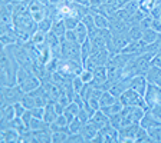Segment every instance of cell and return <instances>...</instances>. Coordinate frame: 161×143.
<instances>
[{
	"label": "cell",
	"instance_id": "obj_38",
	"mask_svg": "<svg viewBox=\"0 0 161 143\" xmlns=\"http://www.w3.org/2000/svg\"><path fill=\"white\" fill-rule=\"evenodd\" d=\"M80 22H82V23L85 24V26L88 27V30L89 29H92V27H95V20H94V14L91 13H86L85 14L84 17H82V20H80Z\"/></svg>",
	"mask_w": 161,
	"mask_h": 143
},
{
	"label": "cell",
	"instance_id": "obj_23",
	"mask_svg": "<svg viewBox=\"0 0 161 143\" xmlns=\"http://www.w3.org/2000/svg\"><path fill=\"white\" fill-rule=\"evenodd\" d=\"M117 100H118V97H115L114 94L109 92V90H104V92H102V94H101V97H99V106L101 107L109 106V105L115 103Z\"/></svg>",
	"mask_w": 161,
	"mask_h": 143
},
{
	"label": "cell",
	"instance_id": "obj_19",
	"mask_svg": "<svg viewBox=\"0 0 161 143\" xmlns=\"http://www.w3.org/2000/svg\"><path fill=\"white\" fill-rule=\"evenodd\" d=\"M58 116H59V115H58L56 107H55V102L53 100H49L47 105L45 106V117L43 119L46 120L47 123H53Z\"/></svg>",
	"mask_w": 161,
	"mask_h": 143
},
{
	"label": "cell",
	"instance_id": "obj_46",
	"mask_svg": "<svg viewBox=\"0 0 161 143\" xmlns=\"http://www.w3.org/2000/svg\"><path fill=\"white\" fill-rule=\"evenodd\" d=\"M151 64H154V66L161 67V52H158V53L155 54L154 57H153V62H151Z\"/></svg>",
	"mask_w": 161,
	"mask_h": 143
},
{
	"label": "cell",
	"instance_id": "obj_35",
	"mask_svg": "<svg viewBox=\"0 0 161 143\" xmlns=\"http://www.w3.org/2000/svg\"><path fill=\"white\" fill-rule=\"evenodd\" d=\"M84 126V122L79 119V117H75L72 122L69 123V132L70 133H79L80 132V127Z\"/></svg>",
	"mask_w": 161,
	"mask_h": 143
},
{
	"label": "cell",
	"instance_id": "obj_5",
	"mask_svg": "<svg viewBox=\"0 0 161 143\" xmlns=\"http://www.w3.org/2000/svg\"><path fill=\"white\" fill-rule=\"evenodd\" d=\"M119 100L122 102L124 106H138V107H144V109H148L147 102H145L144 96L138 92H135L134 89H128L125 90L124 93L119 96Z\"/></svg>",
	"mask_w": 161,
	"mask_h": 143
},
{
	"label": "cell",
	"instance_id": "obj_16",
	"mask_svg": "<svg viewBox=\"0 0 161 143\" xmlns=\"http://www.w3.org/2000/svg\"><path fill=\"white\" fill-rule=\"evenodd\" d=\"M101 132H102V135H104V139H105V142L107 143L119 142V130H118L117 127L108 125V126L104 127Z\"/></svg>",
	"mask_w": 161,
	"mask_h": 143
},
{
	"label": "cell",
	"instance_id": "obj_41",
	"mask_svg": "<svg viewBox=\"0 0 161 143\" xmlns=\"http://www.w3.org/2000/svg\"><path fill=\"white\" fill-rule=\"evenodd\" d=\"M82 143V142H85V139H84V136L80 133H70L69 135V137H68V142L66 143Z\"/></svg>",
	"mask_w": 161,
	"mask_h": 143
},
{
	"label": "cell",
	"instance_id": "obj_29",
	"mask_svg": "<svg viewBox=\"0 0 161 143\" xmlns=\"http://www.w3.org/2000/svg\"><path fill=\"white\" fill-rule=\"evenodd\" d=\"M142 27L140 26V24H135V26H131V29L128 30V37H130V40L132 42V40H141L142 39Z\"/></svg>",
	"mask_w": 161,
	"mask_h": 143
},
{
	"label": "cell",
	"instance_id": "obj_15",
	"mask_svg": "<svg viewBox=\"0 0 161 143\" xmlns=\"http://www.w3.org/2000/svg\"><path fill=\"white\" fill-rule=\"evenodd\" d=\"M79 133L84 136L85 142H92V140L95 139V136L99 133V130H98L94 125L91 123V122H86V123H84V126L80 127Z\"/></svg>",
	"mask_w": 161,
	"mask_h": 143
},
{
	"label": "cell",
	"instance_id": "obj_21",
	"mask_svg": "<svg viewBox=\"0 0 161 143\" xmlns=\"http://www.w3.org/2000/svg\"><path fill=\"white\" fill-rule=\"evenodd\" d=\"M79 110H80V106L76 103V102H74V100H72V102H70V103L66 107H65L64 115L68 117V120H69V123L75 119V117L78 116V113H79Z\"/></svg>",
	"mask_w": 161,
	"mask_h": 143
},
{
	"label": "cell",
	"instance_id": "obj_13",
	"mask_svg": "<svg viewBox=\"0 0 161 143\" xmlns=\"http://www.w3.org/2000/svg\"><path fill=\"white\" fill-rule=\"evenodd\" d=\"M19 139H20V133L16 129H12V127H4V129H2L0 140L3 143H19Z\"/></svg>",
	"mask_w": 161,
	"mask_h": 143
},
{
	"label": "cell",
	"instance_id": "obj_43",
	"mask_svg": "<svg viewBox=\"0 0 161 143\" xmlns=\"http://www.w3.org/2000/svg\"><path fill=\"white\" fill-rule=\"evenodd\" d=\"M64 37L68 42H78V36H76V32H75V30H66V33H65Z\"/></svg>",
	"mask_w": 161,
	"mask_h": 143
},
{
	"label": "cell",
	"instance_id": "obj_40",
	"mask_svg": "<svg viewBox=\"0 0 161 143\" xmlns=\"http://www.w3.org/2000/svg\"><path fill=\"white\" fill-rule=\"evenodd\" d=\"M13 107H14V113H16V117H22V116H23V113L27 110L26 107L23 106V103H22V102H17V103H14Z\"/></svg>",
	"mask_w": 161,
	"mask_h": 143
},
{
	"label": "cell",
	"instance_id": "obj_8",
	"mask_svg": "<svg viewBox=\"0 0 161 143\" xmlns=\"http://www.w3.org/2000/svg\"><path fill=\"white\" fill-rule=\"evenodd\" d=\"M89 122L92 125H94L95 127H97L98 130H102L104 127H107L108 125H109V116H108L107 113H105L104 110L98 109L97 112H95L92 116H91Z\"/></svg>",
	"mask_w": 161,
	"mask_h": 143
},
{
	"label": "cell",
	"instance_id": "obj_37",
	"mask_svg": "<svg viewBox=\"0 0 161 143\" xmlns=\"http://www.w3.org/2000/svg\"><path fill=\"white\" fill-rule=\"evenodd\" d=\"M79 77L82 79L84 83H91L92 79H94V70H89V69H82V72L79 73Z\"/></svg>",
	"mask_w": 161,
	"mask_h": 143
},
{
	"label": "cell",
	"instance_id": "obj_18",
	"mask_svg": "<svg viewBox=\"0 0 161 143\" xmlns=\"http://www.w3.org/2000/svg\"><path fill=\"white\" fill-rule=\"evenodd\" d=\"M2 127L6 126L9 122L16 117V113H14V107L13 105H9V106H2Z\"/></svg>",
	"mask_w": 161,
	"mask_h": 143
},
{
	"label": "cell",
	"instance_id": "obj_14",
	"mask_svg": "<svg viewBox=\"0 0 161 143\" xmlns=\"http://www.w3.org/2000/svg\"><path fill=\"white\" fill-rule=\"evenodd\" d=\"M19 86L22 87V90H23L25 93H30L32 90H35V89L42 86V80H40L37 76H33V74H32V76H29L26 80H25L23 83H20Z\"/></svg>",
	"mask_w": 161,
	"mask_h": 143
},
{
	"label": "cell",
	"instance_id": "obj_12",
	"mask_svg": "<svg viewBox=\"0 0 161 143\" xmlns=\"http://www.w3.org/2000/svg\"><path fill=\"white\" fill-rule=\"evenodd\" d=\"M147 86H148V80L145 76H134L131 77V89H134L135 92L141 93L142 96L145 94V90H147Z\"/></svg>",
	"mask_w": 161,
	"mask_h": 143
},
{
	"label": "cell",
	"instance_id": "obj_36",
	"mask_svg": "<svg viewBox=\"0 0 161 143\" xmlns=\"http://www.w3.org/2000/svg\"><path fill=\"white\" fill-rule=\"evenodd\" d=\"M147 132L151 137V142H161V126L151 127V129H148Z\"/></svg>",
	"mask_w": 161,
	"mask_h": 143
},
{
	"label": "cell",
	"instance_id": "obj_1",
	"mask_svg": "<svg viewBox=\"0 0 161 143\" xmlns=\"http://www.w3.org/2000/svg\"><path fill=\"white\" fill-rule=\"evenodd\" d=\"M0 82L2 86H14L17 84V70L20 64L12 54L7 47H2V56H0Z\"/></svg>",
	"mask_w": 161,
	"mask_h": 143
},
{
	"label": "cell",
	"instance_id": "obj_2",
	"mask_svg": "<svg viewBox=\"0 0 161 143\" xmlns=\"http://www.w3.org/2000/svg\"><path fill=\"white\" fill-rule=\"evenodd\" d=\"M60 59L75 60L82 63L80 56V43L78 42H68L65 37L60 39Z\"/></svg>",
	"mask_w": 161,
	"mask_h": 143
},
{
	"label": "cell",
	"instance_id": "obj_34",
	"mask_svg": "<svg viewBox=\"0 0 161 143\" xmlns=\"http://www.w3.org/2000/svg\"><path fill=\"white\" fill-rule=\"evenodd\" d=\"M64 20H65V24H66L68 30H75V27L80 22V19L76 16H66V17H64Z\"/></svg>",
	"mask_w": 161,
	"mask_h": 143
},
{
	"label": "cell",
	"instance_id": "obj_47",
	"mask_svg": "<svg viewBox=\"0 0 161 143\" xmlns=\"http://www.w3.org/2000/svg\"><path fill=\"white\" fill-rule=\"evenodd\" d=\"M72 2H75L78 4H82V6H86V7L91 6V0H72Z\"/></svg>",
	"mask_w": 161,
	"mask_h": 143
},
{
	"label": "cell",
	"instance_id": "obj_20",
	"mask_svg": "<svg viewBox=\"0 0 161 143\" xmlns=\"http://www.w3.org/2000/svg\"><path fill=\"white\" fill-rule=\"evenodd\" d=\"M33 136L36 143H52V130L50 129L36 130L33 132Z\"/></svg>",
	"mask_w": 161,
	"mask_h": 143
},
{
	"label": "cell",
	"instance_id": "obj_22",
	"mask_svg": "<svg viewBox=\"0 0 161 143\" xmlns=\"http://www.w3.org/2000/svg\"><path fill=\"white\" fill-rule=\"evenodd\" d=\"M52 32H53L55 34H56L59 39H62V37L65 36V33H66V24H65V20L64 19H56L53 20V24H52Z\"/></svg>",
	"mask_w": 161,
	"mask_h": 143
},
{
	"label": "cell",
	"instance_id": "obj_42",
	"mask_svg": "<svg viewBox=\"0 0 161 143\" xmlns=\"http://www.w3.org/2000/svg\"><path fill=\"white\" fill-rule=\"evenodd\" d=\"M32 115L36 119H43L45 117V107H33L32 109Z\"/></svg>",
	"mask_w": 161,
	"mask_h": 143
},
{
	"label": "cell",
	"instance_id": "obj_45",
	"mask_svg": "<svg viewBox=\"0 0 161 143\" xmlns=\"http://www.w3.org/2000/svg\"><path fill=\"white\" fill-rule=\"evenodd\" d=\"M148 110H150V112L154 115L155 117H158V119L161 120V105H157V106L151 107V109H148Z\"/></svg>",
	"mask_w": 161,
	"mask_h": 143
},
{
	"label": "cell",
	"instance_id": "obj_39",
	"mask_svg": "<svg viewBox=\"0 0 161 143\" xmlns=\"http://www.w3.org/2000/svg\"><path fill=\"white\" fill-rule=\"evenodd\" d=\"M72 86H74V89H75V93L79 94L80 92H82V89H84L85 83L82 82V79H80L79 76H75L74 79H72Z\"/></svg>",
	"mask_w": 161,
	"mask_h": 143
},
{
	"label": "cell",
	"instance_id": "obj_24",
	"mask_svg": "<svg viewBox=\"0 0 161 143\" xmlns=\"http://www.w3.org/2000/svg\"><path fill=\"white\" fill-rule=\"evenodd\" d=\"M75 32H76V36H78V43H84L85 40L89 37V33H88V27L85 26L82 22L78 23V26L75 27Z\"/></svg>",
	"mask_w": 161,
	"mask_h": 143
},
{
	"label": "cell",
	"instance_id": "obj_3",
	"mask_svg": "<svg viewBox=\"0 0 161 143\" xmlns=\"http://www.w3.org/2000/svg\"><path fill=\"white\" fill-rule=\"evenodd\" d=\"M148 109L138 106H124V109L121 110V120H122V127L128 126V125L140 123V120L145 115Z\"/></svg>",
	"mask_w": 161,
	"mask_h": 143
},
{
	"label": "cell",
	"instance_id": "obj_7",
	"mask_svg": "<svg viewBox=\"0 0 161 143\" xmlns=\"http://www.w3.org/2000/svg\"><path fill=\"white\" fill-rule=\"evenodd\" d=\"M140 123L128 125L119 129V142H135V137L140 130Z\"/></svg>",
	"mask_w": 161,
	"mask_h": 143
},
{
	"label": "cell",
	"instance_id": "obj_49",
	"mask_svg": "<svg viewBox=\"0 0 161 143\" xmlns=\"http://www.w3.org/2000/svg\"><path fill=\"white\" fill-rule=\"evenodd\" d=\"M69 2H72V0H69Z\"/></svg>",
	"mask_w": 161,
	"mask_h": 143
},
{
	"label": "cell",
	"instance_id": "obj_32",
	"mask_svg": "<svg viewBox=\"0 0 161 143\" xmlns=\"http://www.w3.org/2000/svg\"><path fill=\"white\" fill-rule=\"evenodd\" d=\"M29 76H32V72H30L29 69H26V67H19V70H17V76H16V80H17V84L23 83L25 80L27 79Z\"/></svg>",
	"mask_w": 161,
	"mask_h": 143
},
{
	"label": "cell",
	"instance_id": "obj_48",
	"mask_svg": "<svg viewBox=\"0 0 161 143\" xmlns=\"http://www.w3.org/2000/svg\"><path fill=\"white\" fill-rule=\"evenodd\" d=\"M62 0H47V4H59Z\"/></svg>",
	"mask_w": 161,
	"mask_h": 143
},
{
	"label": "cell",
	"instance_id": "obj_17",
	"mask_svg": "<svg viewBox=\"0 0 161 143\" xmlns=\"http://www.w3.org/2000/svg\"><path fill=\"white\" fill-rule=\"evenodd\" d=\"M50 130L52 132H58V130L69 132V120H68V117L65 115H59L53 123H50Z\"/></svg>",
	"mask_w": 161,
	"mask_h": 143
},
{
	"label": "cell",
	"instance_id": "obj_10",
	"mask_svg": "<svg viewBox=\"0 0 161 143\" xmlns=\"http://www.w3.org/2000/svg\"><path fill=\"white\" fill-rule=\"evenodd\" d=\"M130 87H131V77H130V76H124L122 79L119 80V82H117L114 86L111 87L109 92L114 94L115 97H118V99H119L121 94L124 93L125 90L130 89Z\"/></svg>",
	"mask_w": 161,
	"mask_h": 143
},
{
	"label": "cell",
	"instance_id": "obj_25",
	"mask_svg": "<svg viewBox=\"0 0 161 143\" xmlns=\"http://www.w3.org/2000/svg\"><path fill=\"white\" fill-rule=\"evenodd\" d=\"M92 13V12H91ZM94 14V20H95V26L99 29H108L109 27V17L101 13H92Z\"/></svg>",
	"mask_w": 161,
	"mask_h": 143
},
{
	"label": "cell",
	"instance_id": "obj_26",
	"mask_svg": "<svg viewBox=\"0 0 161 143\" xmlns=\"http://www.w3.org/2000/svg\"><path fill=\"white\" fill-rule=\"evenodd\" d=\"M29 127H30V130L36 132V130L50 129V123H47L45 119H36V117H33L32 122H30V125H29Z\"/></svg>",
	"mask_w": 161,
	"mask_h": 143
},
{
	"label": "cell",
	"instance_id": "obj_33",
	"mask_svg": "<svg viewBox=\"0 0 161 143\" xmlns=\"http://www.w3.org/2000/svg\"><path fill=\"white\" fill-rule=\"evenodd\" d=\"M22 103H23V106L26 107L27 110H32L33 107H36V100H35V97L32 96L30 93L25 94L23 99H22Z\"/></svg>",
	"mask_w": 161,
	"mask_h": 143
},
{
	"label": "cell",
	"instance_id": "obj_9",
	"mask_svg": "<svg viewBox=\"0 0 161 143\" xmlns=\"http://www.w3.org/2000/svg\"><path fill=\"white\" fill-rule=\"evenodd\" d=\"M108 80V69L107 66H97L94 69V79L91 83L97 87H101Z\"/></svg>",
	"mask_w": 161,
	"mask_h": 143
},
{
	"label": "cell",
	"instance_id": "obj_6",
	"mask_svg": "<svg viewBox=\"0 0 161 143\" xmlns=\"http://www.w3.org/2000/svg\"><path fill=\"white\" fill-rule=\"evenodd\" d=\"M144 99L147 102L148 109L157 106V105H161V86L154 84V83H148Z\"/></svg>",
	"mask_w": 161,
	"mask_h": 143
},
{
	"label": "cell",
	"instance_id": "obj_30",
	"mask_svg": "<svg viewBox=\"0 0 161 143\" xmlns=\"http://www.w3.org/2000/svg\"><path fill=\"white\" fill-rule=\"evenodd\" d=\"M158 32H155L154 29H145L144 32H142V40H144L145 43H154L155 40L158 39Z\"/></svg>",
	"mask_w": 161,
	"mask_h": 143
},
{
	"label": "cell",
	"instance_id": "obj_4",
	"mask_svg": "<svg viewBox=\"0 0 161 143\" xmlns=\"http://www.w3.org/2000/svg\"><path fill=\"white\" fill-rule=\"evenodd\" d=\"M25 92L19 84L14 86H2V106H9L14 105L17 102H22L25 96Z\"/></svg>",
	"mask_w": 161,
	"mask_h": 143
},
{
	"label": "cell",
	"instance_id": "obj_27",
	"mask_svg": "<svg viewBox=\"0 0 161 143\" xmlns=\"http://www.w3.org/2000/svg\"><path fill=\"white\" fill-rule=\"evenodd\" d=\"M91 54H92V43H91V39L88 37L84 43L80 44V56H82V63H84V62L91 56Z\"/></svg>",
	"mask_w": 161,
	"mask_h": 143
},
{
	"label": "cell",
	"instance_id": "obj_11",
	"mask_svg": "<svg viewBox=\"0 0 161 143\" xmlns=\"http://www.w3.org/2000/svg\"><path fill=\"white\" fill-rule=\"evenodd\" d=\"M140 126L144 127L145 130H148V129H151V127L161 126V120L158 119V117H155L154 115L150 112V110H147V112H145V115L142 116V119L140 120Z\"/></svg>",
	"mask_w": 161,
	"mask_h": 143
},
{
	"label": "cell",
	"instance_id": "obj_28",
	"mask_svg": "<svg viewBox=\"0 0 161 143\" xmlns=\"http://www.w3.org/2000/svg\"><path fill=\"white\" fill-rule=\"evenodd\" d=\"M69 135H70V132H65V130L52 132V143H66Z\"/></svg>",
	"mask_w": 161,
	"mask_h": 143
},
{
	"label": "cell",
	"instance_id": "obj_31",
	"mask_svg": "<svg viewBox=\"0 0 161 143\" xmlns=\"http://www.w3.org/2000/svg\"><path fill=\"white\" fill-rule=\"evenodd\" d=\"M52 24H53V19H50V17L46 16L43 20H40L39 23H37V30L43 32V33H47L52 29Z\"/></svg>",
	"mask_w": 161,
	"mask_h": 143
},
{
	"label": "cell",
	"instance_id": "obj_44",
	"mask_svg": "<svg viewBox=\"0 0 161 143\" xmlns=\"http://www.w3.org/2000/svg\"><path fill=\"white\" fill-rule=\"evenodd\" d=\"M32 119H33V115H32V110H26L23 113V116H22V120L25 122V125L26 126H29L30 122H32Z\"/></svg>",
	"mask_w": 161,
	"mask_h": 143
}]
</instances>
